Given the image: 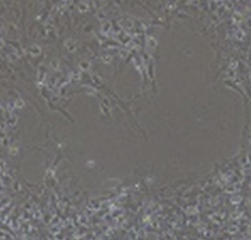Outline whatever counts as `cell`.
<instances>
[{
	"instance_id": "1",
	"label": "cell",
	"mask_w": 251,
	"mask_h": 240,
	"mask_svg": "<svg viewBox=\"0 0 251 240\" xmlns=\"http://www.w3.org/2000/svg\"><path fill=\"white\" fill-rule=\"evenodd\" d=\"M88 9H89L88 4L86 2H85V1H81L78 4V10L81 13H85V12L88 11Z\"/></svg>"
},
{
	"instance_id": "2",
	"label": "cell",
	"mask_w": 251,
	"mask_h": 240,
	"mask_svg": "<svg viewBox=\"0 0 251 240\" xmlns=\"http://www.w3.org/2000/svg\"><path fill=\"white\" fill-rule=\"evenodd\" d=\"M29 52H30L33 55H38V54H40L41 50L37 45H32L29 47Z\"/></svg>"
},
{
	"instance_id": "3",
	"label": "cell",
	"mask_w": 251,
	"mask_h": 240,
	"mask_svg": "<svg viewBox=\"0 0 251 240\" xmlns=\"http://www.w3.org/2000/svg\"><path fill=\"white\" fill-rule=\"evenodd\" d=\"M65 45L67 46V48L70 51H73L75 50V41L72 40V39H67L66 42H65Z\"/></svg>"
},
{
	"instance_id": "4",
	"label": "cell",
	"mask_w": 251,
	"mask_h": 240,
	"mask_svg": "<svg viewBox=\"0 0 251 240\" xmlns=\"http://www.w3.org/2000/svg\"><path fill=\"white\" fill-rule=\"evenodd\" d=\"M110 28H111V23H109V22H106V23H104V25H103V31H104V32H106V31L110 30Z\"/></svg>"
},
{
	"instance_id": "5",
	"label": "cell",
	"mask_w": 251,
	"mask_h": 240,
	"mask_svg": "<svg viewBox=\"0 0 251 240\" xmlns=\"http://www.w3.org/2000/svg\"><path fill=\"white\" fill-rule=\"evenodd\" d=\"M81 67L82 68V69H88L89 68V63H81Z\"/></svg>"
},
{
	"instance_id": "6",
	"label": "cell",
	"mask_w": 251,
	"mask_h": 240,
	"mask_svg": "<svg viewBox=\"0 0 251 240\" xmlns=\"http://www.w3.org/2000/svg\"><path fill=\"white\" fill-rule=\"evenodd\" d=\"M51 63H52V66L54 68H57L58 67V62L56 61V60H53Z\"/></svg>"
},
{
	"instance_id": "7",
	"label": "cell",
	"mask_w": 251,
	"mask_h": 240,
	"mask_svg": "<svg viewBox=\"0 0 251 240\" xmlns=\"http://www.w3.org/2000/svg\"><path fill=\"white\" fill-rule=\"evenodd\" d=\"M3 45V41L2 40H0V47Z\"/></svg>"
},
{
	"instance_id": "8",
	"label": "cell",
	"mask_w": 251,
	"mask_h": 240,
	"mask_svg": "<svg viewBox=\"0 0 251 240\" xmlns=\"http://www.w3.org/2000/svg\"><path fill=\"white\" fill-rule=\"evenodd\" d=\"M63 1H65V0H63Z\"/></svg>"
}]
</instances>
